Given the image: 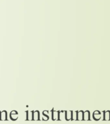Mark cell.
Instances as JSON below:
<instances>
[{
  "label": "cell",
  "instance_id": "cell-1",
  "mask_svg": "<svg viewBox=\"0 0 110 124\" xmlns=\"http://www.w3.org/2000/svg\"><path fill=\"white\" fill-rule=\"evenodd\" d=\"M0 120H7V112L3 111V112L1 113V114H0Z\"/></svg>",
  "mask_w": 110,
  "mask_h": 124
},
{
  "label": "cell",
  "instance_id": "cell-2",
  "mask_svg": "<svg viewBox=\"0 0 110 124\" xmlns=\"http://www.w3.org/2000/svg\"><path fill=\"white\" fill-rule=\"evenodd\" d=\"M14 111H12V112H10V118H11L12 120H16V119L14 116H17V112H16L15 114H14Z\"/></svg>",
  "mask_w": 110,
  "mask_h": 124
},
{
  "label": "cell",
  "instance_id": "cell-3",
  "mask_svg": "<svg viewBox=\"0 0 110 124\" xmlns=\"http://www.w3.org/2000/svg\"></svg>",
  "mask_w": 110,
  "mask_h": 124
}]
</instances>
